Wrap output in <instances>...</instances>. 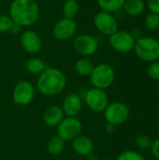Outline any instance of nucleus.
Instances as JSON below:
<instances>
[{
  "label": "nucleus",
  "mask_w": 159,
  "mask_h": 160,
  "mask_svg": "<svg viewBox=\"0 0 159 160\" xmlns=\"http://www.w3.org/2000/svg\"><path fill=\"white\" fill-rule=\"evenodd\" d=\"M21 45L28 53H37L40 51L42 41L37 33L32 30L24 31L21 36Z\"/></svg>",
  "instance_id": "4468645a"
},
{
  "label": "nucleus",
  "mask_w": 159,
  "mask_h": 160,
  "mask_svg": "<svg viewBox=\"0 0 159 160\" xmlns=\"http://www.w3.org/2000/svg\"><path fill=\"white\" fill-rule=\"evenodd\" d=\"M86 158H87V160H99L98 158H97V156L96 154H94V152L91 153L90 155H88Z\"/></svg>",
  "instance_id": "7c9ffc66"
},
{
  "label": "nucleus",
  "mask_w": 159,
  "mask_h": 160,
  "mask_svg": "<svg viewBox=\"0 0 159 160\" xmlns=\"http://www.w3.org/2000/svg\"><path fill=\"white\" fill-rule=\"evenodd\" d=\"M26 70L32 75H40L48 67L46 66L45 62L37 57L30 58L26 62Z\"/></svg>",
  "instance_id": "6ab92c4d"
},
{
  "label": "nucleus",
  "mask_w": 159,
  "mask_h": 160,
  "mask_svg": "<svg viewBox=\"0 0 159 160\" xmlns=\"http://www.w3.org/2000/svg\"><path fill=\"white\" fill-rule=\"evenodd\" d=\"M67 78L58 68H47L37 80V89L46 97H53L60 94L66 87Z\"/></svg>",
  "instance_id": "f03ea898"
},
{
  "label": "nucleus",
  "mask_w": 159,
  "mask_h": 160,
  "mask_svg": "<svg viewBox=\"0 0 159 160\" xmlns=\"http://www.w3.org/2000/svg\"><path fill=\"white\" fill-rule=\"evenodd\" d=\"M66 147V142L59 136L52 137L47 143V151L52 156H58L63 153Z\"/></svg>",
  "instance_id": "a211bd4d"
},
{
  "label": "nucleus",
  "mask_w": 159,
  "mask_h": 160,
  "mask_svg": "<svg viewBox=\"0 0 159 160\" xmlns=\"http://www.w3.org/2000/svg\"><path fill=\"white\" fill-rule=\"evenodd\" d=\"M57 136L62 138L66 142H72L80 136L82 131V124L77 117H65L56 127Z\"/></svg>",
  "instance_id": "0eeeda50"
},
{
  "label": "nucleus",
  "mask_w": 159,
  "mask_h": 160,
  "mask_svg": "<svg viewBox=\"0 0 159 160\" xmlns=\"http://www.w3.org/2000/svg\"><path fill=\"white\" fill-rule=\"evenodd\" d=\"M61 108L65 113V116L77 117L82 109V99L76 93L69 94L64 98Z\"/></svg>",
  "instance_id": "ddd939ff"
},
{
  "label": "nucleus",
  "mask_w": 159,
  "mask_h": 160,
  "mask_svg": "<svg viewBox=\"0 0 159 160\" xmlns=\"http://www.w3.org/2000/svg\"><path fill=\"white\" fill-rule=\"evenodd\" d=\"M123 8L129 16H139L142 14L145 9V4L143 0H126Z\"/></svg>",
  "instance_id": "f3484780"
},
{
  "label": "nucleus",
  "mask_w": 159,
  "mask_h": 160,
  "mask_svg": "<svg viewBox=\"0 0 159 160\" xmlns=\"http://www.w3.org/2000/svg\"><path fill=\"white\" fill-rule=\"evenodd\" d=\"M9 17L18 25L30 26L39 17V8L35 0H13L9 8Z\"/></svg>",
  "instance_id": "f257e3e1"
},
{
  "label": "nucleus",
  "mask_w": 159,
  "mask_h": 160,
  "mask_svg": "<svg viewBox=\"0 0 159 160\" xmlns=\"http://www.w3.org/2000/svg\"><path fill=\"white\" fill-rule=\"evenodd\" d=\"M94 24L101 34L109 37L118 30V22L116 18L112 13L103 10L95 15Z\"/></svg>",
  "instance_id": "9d476101"
},
{
  "label": "nucleus",
  "mask_w": 159,
  "mask_h": 160,
  "mask_svg": "<svg viewBox=\"0 0 159 160\" xmlns=\"http://www.w3.org/2000/svg\"><path fill=\"white\" fill-rule=\"evenodd\" d=\"M147 7L152 13L159 15V0H147Z\"/></svg>",
  "instance_id": "cd10ccee"
},
{
  "label": "nucleus",
  "mask_w": 159,
  "mask_h": 160,
  "mask_svg": "<svg viewBox=\"0 0 159 160\" xmlns=\"http://www.w3.org/2000/svg\"><path fill=\"white\" fill-rule=\"evenodd\" d=\"M135 143L140 149H148V148H150L152 142L148 136L139 135L135 140Z\"/></svg>",
  "instance_id": "bb28decb"
},
{
  "label": "nucleus",
  "mask_w": 159,
  "mask_h": 160,
  "mask_svg": "<svg viewBox=\"0 0 159 160\" xmlns=\"http://www.w3.org/2000/svg\"><path fill=\"white\" fill-rule=\"evenodd\" d=\"M115 128H116L115 126L107 123V125H106V127H105V131H106L108 134H112V133L115 131Z\"/></svg>",
  "instance_id": "c756f323"
},
{
  "label": "nucleus",
  "mask_w": 159,
  "mask_h": 160,
  "mask_svg": "<svg viewBox=\"0 0 159 160\" xmlns=\"http://www.w3.org/2000/svg\"><path fill=\"white\" fill-rule=\"evenodd\" d=\"M145 27L149 31H157L159 29V15L156 13H150L145 18Z\"/></svg>",
  "instance_id": "5701e85b"
},
{
  "label": "nucleus",
  "mask_w": 159,
  "mask_h": 160,
  "mask_svg": "<svg viewBox=\"0 0 159 160\" xmlns=\"http://www.w3.org/2000/svg\"><path fill=\"white\" fill-rule=\"evenodd\" d=\"M77 31V24L73 19L62 18L53 26V37L59 40H67L71 38Z\"/></svg>",
  "instance_id": "f8f14e48"
},
{
  "label": "nucleus",
  "mask_w": 159,
  "mask_h": 160,
  "mask_svg": "<svg viewBox=\"0 0 159 160\" xmlns=\"http://www.w3.org/2000/svg\"><path fill=\"white\" fill-rule=\"evenodd\" d=\"M116 160H145L144 157L136 152V151H131V150H127L122 152Z\"/></svg>",
  "instance_id": "b1692460"
},
{
  "label": "nucleus",
  "mask_w": 159,
  "mask_h": 160,
  "mask_svg": "<svg viewBox=\"0 0 159 160\" xmlns=\"http://www.w3.org/2000/svg\"><path fill=\"white\" fill-rule=\"evenodd\" d=\"M102 160H110V159H102Z\"/></svg>",
  "instance_id": "2f4dec72"
},
{
  "label": "nucleus",
  "mask_w": 159,
  "mask_h": 160,
  "mask_svg": "<svg viewBox=\"0 0 159 160\" xmlns=\"http://www.w3.org/2000/svg\"><path fill=\"white\" fill-rule=\"evenodd\" d=\"M147 74L152 80L159 81V61L150 63L147 68Z\"/></svg>",
  "instance_id": "a878e982"
},
{
  "label": "nucleus",
  "mask_w": 159,
  "mask_h": 160,
  "mask_svg": "<svg viewBox=\"0 0 159 160\" xmlns=\"http://www.w3.org/2000/svg\"><path fill=\"white\" fill-rule=\"evenodd\" d=\"M73 46L79 54L83 56H90L97 52L98 49V41L91 35L82 34L75 38Z\"/></svg>",
  "instance_id": "9b49d317"
},
{
  "label": "nucleus",
  "mask_w": 159,
  "mask_h": 160,
  "mask_svg": "<svg viewBox=\"0 0 159 160\" xmlns=\"http://www.w3.org/2000/svg\"><path fill=\"white\" fill-rule=\"evenodd\" d=\"M95 66L88 58L79 59L75 64V71L78 75L82 77H89L94 69Z\"/></svg>",
  "instance_id": "aec40b11"
},
{
  "label": "nucleus",
  "mask_w": 159,
  "mask_h": 160,
  "mask_svg": "<svg viewBox=\"0 0 159 160\" xmlns=\"http://www.w3.org/2000/svg\"><path fill=\"white\" fill-rule=\"evenodd\" d=\"M109 41L114 51L123 53L134 50L136 43L134 36L124 30H117L115 33L111 35Z\"/></svg>",
  "instance_id": "1a4fd4ad"
},
{
  "label": "nucleus",
  "mask_w": 159,
  "mask_h": 160,
  "mask_svg": "<svg viewBox=\"0 0 159 160\" xmlns=\"http://www.w3.org/2000/svg\"><path fill=\"white\" fill-rule=\"evenodd\" d=\"M36 94L34 84L29 81H21L17 82L12 91V101L18 106L29 105Z\"/></svg>",
  "instance_id": "423d86ee"
},
{
  "label": "nucleus",
  "mask_w": 159,
  "mask_h": 160,
  "mask_svg": "<svg viewBox=\"0 0 159 160\" xmlns=\"http://www.w3.org/2000/svg\"><path fill=\"white\" fill-rule=\"evenodd\" d=\"M13 25V22L8 15L0 14V33L10 31Z\"/></svg>",
  "instance_id": "393cba45"
},
{
  "label": "nucleus",
  "mask_w": 159,
  "mask_h": 160,
  "mask_svg": "<svg viewBox=\"0 0 159 160\" xmlns=\"http://www.w3.org/2000/svg\"><path fill=\"white\" fill-rule=\"evenodd\" d=\"M65 117L66 116L61 106L58 105L49 106L42 114L44 124L50 128H56Z\"/></svg>",
  "instance_id": "2eb2a0df"
},
{
  "label": "nucleus",
  "mask_w": 159,
  "mask_h": 160,
  "mask_svg": "<svg viewBox=\"0 0 159 160\" xmlns=\"http://www.w3.org/2000/svg\"><path fill=\"white\" fill-rule=\"evenodd\" d=\"M71 147L74 153L82 157H87L94 152V142L90 138L84 135H80L71 142Z\"/></svg>",
  "instance_id": "dca6fc26"
},
{
  "label": "nucleus",
  "mask_w": 159,
  "mask_h": 160,
  "mask_svg": "<svg viewBox=\"0 0 159 160\" xmlns=\"http://www.w3.org/2000/svg\"><path fill=\"white\" fill-rule=\"evenodd\" d=\"M79 8L80 7L77 0H66L62 8L64 17L68 19H73L78 14Z\"/></svg>",
  "instance_id": "4be33fe9"
},
{
  "label": "nucleus",
  "mask_w": 159,
  "mask_h": 160,
  "mask_svg": "<svg viewBox=\"0 0 159 160\" xmlns=\"http://www.w3.org/2000/svg\"><path fill=\"white\" fill-rule=\"evenodd\" d=\"M103 112L107 123L117 127L124 124L128 119L130 111L127 104L116 101L109 103Z\"/></svg>",
  "instance_id": "39448f33"
},
{
  "label": "nucleus",
  "mask_w": 159,
  "mask_h": 160,
  "mask_svg": "<svg viewBox=\"0 0 159 160\" xmlns=\"http://www.w3.org/2000/svg\"><path fill=\"white\" fill-rule=\"evenodd\" d=\"M84 101L86 106L94 112H102L109 105V98L105 90L94 87L86 91Z\"/></svg>",
  "instance_id": "6e6552de"
},
{
  "label": "nucleus",
  "mask_w": 159,
  "mask_h": 160,
  "mask_svg": "<svg viewBox=\"0 0 159 160\" xmlns=\"http://www.w3.org/2000/svg\"><path fill=\"white\" fill-rule=\"evenodd\" d=\"M89 77L94 88L106 90L112 85L115 78V73L112 66L106 63H102L95 66Z\"/></svg>",
  "instance_id": "20e7f679"
},
{
  "label": "nucleus",
  "mask_w": 159,
  "mask_h": 160,
  "mask_svg": "<svg viewBox=\"0 0 159 160\" xmlns=\"http://www.w3.org/2000/svg\"><path fill=\"white\" fill-rule=\"evenodd\" d=\"M126 0H97V4L101 10L110 13L119 11L123 8Z\"/></svg>",
  "instance_id": "412c9836"
},
{
  "label": "nucleus",
  "mask_w": 159,
  "mask_h": 160,
  "mask_svg": "<svg viewBox=\"0 0 159 160\" xmlns=\"http://www.w3.org/2000/svg\"><path fill=\"white\" fill-rule=\"evenodd\" d=\"M137 56L144 62H155L159 59V41L150 37L140 38L134 46Z\"/></svg>",
  "instance_id": "7ed1b4c3"
},
{
  "label": "nucleus",
  "mask_w": 159,
  "mask_h": 160,
  "mask_svg": "<svg viewBox=\"0 0 159 160\" xmlns=\"http://www.w3.org/2000/svg\"><path fill=\"white\" fill-rule=\"evenodd\" d=\"M150 150H151L152 155L157 159L159 160V138L156 139L155 141L152 142L151 146H150Z\"/></svg>",
  "instance_id": "c85d7f7f"
}]
</instances>
